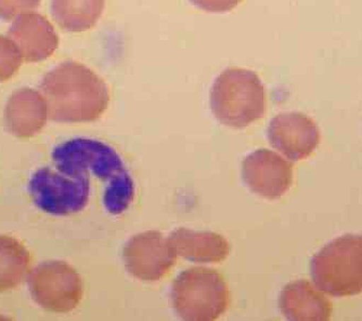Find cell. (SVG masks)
<instances>
[{
    "instance_id": "obj_16",
    "label": "cell",
    "mask_w": 362,
    "mask_h": 321,
    "mask_svg": "<svg viewBox=\"0 0 362 321\" xmlns=\"http://www.w3.org/2000/svg\"><path fill=\"white\" fill-rule=\"evenodd\" d=\"M30 264V253L20 241L0 236V292L19 286Z\"/></svg>"
},
{
    "instance_id": "obj_15",
    "label": "cell",
    "mask_w": 362,
    "mask_h": 321,
    "mask_svg": "<svg viewBox=\"0 0 362 321\" xmlns=\"http://www.w3.org/2000/svg\"><path fill=\"white\" fill-rule=\"evenodd\" d=\"M105 0H52L54 21L66 32H83L100 20Z\"/></svg>"
},
{
    "instance_id": "obj_7",
    "label": "cell",
    "mask_w": 362,
    "mask_h": 321,
    "mask_svg": "<svg viewBox=\"0 0 362 321\" xmlns=\"http://www.w3.org/2000/svg\"><path fill=\"white\" fill-rule=\"evenodd\" d=\"M33 298L42 308L56 313L74 310L83 296V282L76 270L62 261L45 262L28 278Z\"/></svg>"
},
{
    "instance_id": "obj_8",
    "label": "cell",
    "mask_w": 362,
    "mask_h": 321,
    "mask_svg": "<svg viewBox=\"0 0 362 321\" xmlns=\"http://www.w3.org/2000/svg\"><path fill=\"white\" fill-rule=\"evenodd\" d=\"M126 269L144 281H158L175 265L177 255L170 239L156 231L133 236L123 249Z\"/></svg>"
},
{
    "instance_id": "obj_4",
    "label": "cell",
    "mask_w": 362,
    "mask_h": 321,
    "mask_svg": "<svg viewBox=\"0 0 362 321\" xmlns=\"http://www.w3.org/2000/svg\"><path fill=\"white\" fill-rule=\"evenodd\" d=\"M320 291L335 298L362 292V234H347L327 243L310 261Z\"/></svg>"
},
{
    "instance_id": "obj_9",
    "label": "cell",
    "mask_w": 362,
    "mask_h": 321,
    "mask_svg": "<svg viewBox=\"0 0 362 321\" xmlns=\"http://www.w3.org/2000/svg\"><path fill=\"white\" fill-rule=\"evenodd\" d=\"M242 178L252 192L274 200L292 185V164L272 150H255L244 159Z\"/></svg>"
},
{
    "instance_id": "obj_19",
    "label": "cell",
    "mask_w": 362,
    "mask_h": 321,
    "mask_svg": "<svg viewBox=\"0 0 362 321\" xmlns=\"http://www.w3.org/2000/svg\"><path fill=\"white\" fill-rule=\"evenodd\" d=\"M191 4L211 13H225L235 9L242 0H189Z\"/></svg>"
},
{
    "instance_id": "obj_13",
    "label": "cell",
    "mask_w": 362,
    "mask_h": 321,
    "mask_svg": "<svg viewBox=\"0 0 362 321\" xmlns=\"http://www.w3.org/2000/svg\"><path fill=\"white\" fill-rule=\"evenodd\" d=\"M279 308L286 319L294 321H325L332 314V303L306 280L286 284Z\"/></svg>"
},
{
    "instance_id": "obj_12",
    "label": "cell",
    "mask_w": 362,
    "mask_h": 321,
    "mask_svg": "<svg viewBox=\"0 0 362 321\" xmlns=\"http://www.w3.org/2000/svg\"><path fill=\"white\" fill-rule=\"evenodd\" d=\"M48 117L44 95L30 88L16 91L6 105L5 126L14 137H34L46 126Z\"/></svg>"
},
{
    "instance_id": "obj_17",
    "label": "cell",
    "mask_w": 362,
    "mask_h": 321,
    "mask_svg": "<svg viewBox=\"0 0 362 321\" xmlns=\"http://www.w3.org/2000/svg\"><path fill=\"white\" fill-rule=\"evenodd\" d=\"M22 62L23 56L16 42L0 35V83L9 80L19 72Z\"/></svg>"
},
{
    "instance_id": "obj_14",
    "label": "cell",
    "mask_w": 362,
    "mask_h": 321,
    "mask_svg": "<svg viewBox=\"0 0 362 321\" xmlns=\"http://www.w3.org/2000/svg\"><path fill=\"white\" fill-rule=\"evenodd\" d=\"M168 239L177 255L193 263H219L230 252L225 237L211 231H195L182 227L173 231Z\"/></svg>"
},
{
    "instance_id": "obj_1",
    "label": "cell",
    "mask_w": 362,
    "mask_h": 321,
    "mask_svg": "<svg viewBox=\"0 0 362 321\" xmlns=\"http://www.w3.org/2000/svg\"><path fill=\"white\" fill-rule=\"evenodd\" d=\"M48 107V116L56 123H91L107 111L109 88L105 81L84 64L66 61L47 73L40 83Z\"/></svg>"
},
{
    "instance_id": "obj_6",
    "label": "cell",
    "mask_w": 362,
    "mask_h": 321,
    "mask_svg": "<svg viewBox=\"0 0 362 321\" xmlns=\"http://www.w3.org/2000/svg\"><path fill=\"white\" fill-rule=\"evenodd\" d=\"M28 190L40 210L64 217L79 212L87 206L90 181L87 176H65L46 166L32 176Z\"/></svg>"
},
{
    "instance_id": "obj_3",
    "label": "cell",
    "mask_w": 362,
    "mask_h": 321,
    "mask_svg": "<svg viewBox=\"0 0 362 321\" xmlns=\"http://www.w3.org/2000/svg\"><path fill=\"white\" fill-rule=\"evenodd\" d=\"M209 104L219 123L243 129L265 115V87L256 73L230 67L214 81Z\"/></svg>"
},
{
    "instance_id": "obj_5",
    "label": "cell",
    "mask_w": 362,
    "mask_h": 321,
    "mask_svg": "<svg viewBox=\"0 0 362 321\" xmlns=\"http://www.w3.org/2000/svg\"><path fill=\"white\" fill-rule=\"evenodd\" d=\"M172 302L176 314L188 321H211L227 310L229 291L225 280L211 268L184 270L172 286Z\"/></svg>"
},
{
    "instance_id": "obj_10",
    "label": "cell",
    "mask_w": 362,
    "mask_h": 321,
    "mask_svg": "<svg viewBox=\"0 0 362 321\" xmlns=\"http://www.w3.org/2000/svg\"><path fill=\"white\" fill-rule=\"evenodd\" d=\"M272 147L293 162L308 157L320 142L315 121L298 111L282 113L272 118L267 130Z\"/></svg>"
},
{
    "instance_id": "obj_11",
    "label": "cell",
    "mask_w": 362,
    "mask_h": 321,
    "mask_svg": "<svg viewBox=\"0 0 362 321\" xmlns=\"http://www.w3.org/2000/svg\"><path fill=\"white\" fill-rule=\"evenodd\" d=\"M8 37L16 42L23 60L28 63L47 60L59 46L54 26L36 12H24L18 16L8 32Z\"/></svg>"
},
{
    "instance_id": "obj_2",
    "label": "cell",
    "mask_w": 362,
    "mask_h": 321,
    "mask_svg": "<svg viewBox=\"0 0 362 321\" xmlns=\"http://www.w3.org/2000/svg\"><path fill=\"white\" fill-rule=\"evenodd\" d=\"M52 159L58 171L65 176L89 178V174H93L105 183L103 204L111 214H122L133 202V178L119 154L107 144L76 138L57 146Z\"/></svg>"
},
{
    "instance_id": "obj_18",
    "label": "cell",
    "mask_w": 362,
    "mask_h": 321,
    "mask_svg": "<svg viewBox=\"0 0 362 321\" xmlns=\"http://www.w3.org/2000/svg\"><path fill=\"white\" fill-rule=\"evenodd\" d=\"M40 0H0V19L10 21L16 16L36 9Z\"/></svg>"
}]
</instances>
